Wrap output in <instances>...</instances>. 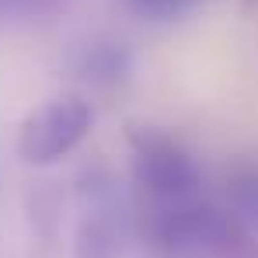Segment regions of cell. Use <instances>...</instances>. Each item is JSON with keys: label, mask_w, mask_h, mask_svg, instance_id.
Returning a JSON list of instances; mask_svg holds the SVG:
<instances>
[{"label": "cell", "mask_w": 258, "mask_h": 258, "mask_svg": "<svg viewBox=\"0 0 258 258\" xmlns=\"http://www.w3.org/2000/svg\"><path fill=\"white\" fill-rule=\"evenodd\" d=\"M129 140V171L143 203H185L203 196V171L196 157L157 126L133 122Z\"/></svg>", "instance_id": "6da1fadb"}, {"label": "cell", "mask_w": 258, "mask_h": 258, "mask_svg": "<svg viewBox=\"0 0 258 258\" xmlns=\"http://www.w3.org/2000/svg\"><path fill=\"white\" fill-rule=\"evenodd\" d=\"M91 122H94V108L84 94L49 98L35 112H28L25 122L18 126L14 150L32 168L56 164L84 143V136L91 133Z\"/></svg>", "instance_id": "7a4b0ae2"}, {"label": "cell", "mask_w": 258, "mask_h": 258, "mask_svg": "<svg viewBox=\"0 0 258 258\" xmlns=\"http://www.w3.org/2000/svg\"><path fill=\"white\" fill-rule=\"evenodd\" d=\"M74 74L98 91H115L133 77V52L119 39H91L74 56Z\"/></svg>", "instance_id": "3957f363"}, {"label": "cell", "mask_w": 258, "mask_h": 258, "mask_svg": "<svg viewBox=\"0 0 258 258\" xmlns=\"http://www.w3.org/2000/svg\"><path fill=\"white\" fill-rule=\"evenodd\" d=\"M223 210L234 216L241 227H248L251 234H258V161L255 157H241L230 161L223 171Z\"/></svg>", "instance_id": "277c9868"}, {"label": "cell", "mask_w": 258, "mask_h": 258, "mask_svg": "<svg viewBox=\"0 0 258 258\" xmlns=\"http://www.w3.org/2000/svg\"><path fill=\"white\" fill-rule=\"evenodd\" d=\"M119 206H91L84 210V220L77 227L74 258H119L122 237H119Z\"/></svg>", "instance_id": "5b68a950"}, {"label": "cell", "mask_w": 258, "mask_h": 258, "mask_svg": "<svg viewBox=\"0 0 258 258\" xmlns=\"http://www.w3.org/2000/svg\"><path fill=\"white\" fill-rule=\"evenodd\" d=\"M203 0H122L133 18L150 21V25H164V21H178L185 14H192Z\"/></svg>", "instance_id": "8992f818"}]
</instances>
